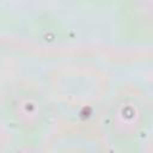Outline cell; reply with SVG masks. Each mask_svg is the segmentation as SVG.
<instances>
[{
	"label": "cell",
	"instance_id": "cell-1",
	"mask_svg": "<svg viewBox=\"0 0 153 153\" xmlns=\"http://www.w3.org/2000/svg\"><path fill=\"white\" fill-rule=\"evenodd\" d=\"M151 120V109L143 98L131 92H122L108 103L103 126L116 151L139 149Z\"/></svg>",
	"mask_w": 153,
	"mask_h": 153
},
{
	"label": "cell",
	"instance_id": "cell-2",
	"mask_svg": "<svg viewBox=\"0 0 153 153\" xmlns=\"http://www.w3.org/2000/svg\"><path fill=\"white\" fill-rule=\"evenodd\" d=\"M2 118L17 136L38 139L50 123L51 108L37 88L14 86L4 96Z\"/></svg>",
	"mask_w": 153,
	"mask_h": 153
},
{
	"label": "cell",
	"instance_id": "cell-4",
	"mask_svg": "<svg viewBox=\"0 0 153 153\" xmlns=\"http://www.w3.org/2000/svg\"><path fill=\"white\" fill-rule=\"evenodd\" d=\"M4 153H42V151L38 139L17 136V139L5 149Z\"/></svg>",
	"mask_w": 153,
	"mask_h": 153
},
{
	"label": "cell",
	"instance_id": "cell-3",
	"mask_svg": "<svg viewBox=\"0 0 153 153\" xmlns=\"http://www.w3.org/2000/svg\"><path fill=\"white\" fill-rule=\"evenodd\" d=\"M121 31L133 42H153V1L123 2L120 8Z\"/></svg>",
	"mask_w": 153,
	"mask_h": 153
},
{
	"label": "cell",
	"instance_id": "cell-5",
	"mask_svg": "<svg viewBox=\"0 0 153 153\" xmlns=\"http://www.w3.org/2000/svg\"><path fill=\"white\" fill-rule=\"evenodd\" d=\"M117 153H140L139 149H128V151H117Z\"/></svg>",
	"mask_w": 153,
	"mask_h": 153
}]
</instances>
